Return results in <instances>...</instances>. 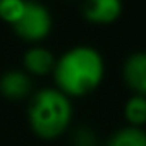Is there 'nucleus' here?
Here are the masks:
<instances>
[{"instance_id":"12","label":"nucleus","mask_w":146,"mask_h":146,"mask_svg":"<svg viewBox=\"0 0 146 146\" xmlns=\"http://www.w3.org/2000/svg\"><path fill=\"white\" fill-rule=\"evenodd\" d=\"M0 2H2V0H0Z\"/></svg>"},{"instance_id":"11","label":"nucleus","mask_w":146,"mask_h":146,"mask_svg":"<svg viewBox=\"0 0 146 146\" xmlns=\"http://www.w3.org/2000/svg\"><path fill=\"white\" fill-rule=\"evenodd\" d=\"M72 146H98V139L91 129L79 127L72 134Z\"/></svg>"},{"instance_id":"9","label":"nucleus","mask_w":146,"mask_h":146,"mask_svg":"<svg viewBox=\"0 0 146 146\" xmlns=\"http://www.w3.org/2000/svg\"><path fill=\"white\" fill-rule=\"evenodd\" d=\"M124 115L125 120L132 127H141L146 124V96L141 95H132L124 107Z\"/></svg>"},{"instance_id":"8","label":"nucleus","mask_w":146,"mask_h":146,"mask_svg":"<svg viewBox=\"0 0 146 146\" xmlns=\"http://www.w3.org/2000/svg\"><path fill=\"white\" fill-rule=\"evenodd\" d=\"M107 146H146V132L141 127H122L110 136Z\"/></svg>"},{"instance_id":"5","label":"nucleus","mask_w":146,"mask_h":146,"mask_svg":"<svg viewBox=\"0 0 146 146\" xmlns=\"http://www.w3.org/2000/svg\"><path fill=\"white\" fill-rule=\"evenodd\" d=\"M122 78L134 95L146 96V52L131 53L122 65Z\"/></svg>"},{"instance_id":"2","label":"nucleus","mask_w":146,"mask_h":146,"mask_svg":"<svg viewBox=\"0 0 146 146\" xmlns=\"http://www.w3.org/2000/svg\"><path fill=\"white\" fill-rule=\"evenodd\" d=\"M28 119L36 136H40L41 139H55L62 136L70 124V100L57 88L40 90L31 96Z\"/></svg>"},{"instance_id":"10","label":"nucleus","mask_w":146,"mask_h":146,"mask_svg":"<svg viewBox=\"0 0 146 146\" xmlns=\"http://www.w3.org/2000/svg\"><path fill=\"white\" fill-rule=\"evenodd\" d=\"M28 0H2L0 2V19L14 26L24 12Z\"/></svg>"},{"instance_id":"7","label":"nucleus","mask_w":146,"mask_h":146,"mask_svg":"<svg viewBox=\"0 0 146 146\" xmlns=\"http://www.w3.org/2000/svg\"><path fill=\"white\" fill-rule=\"evenodd\" d=\"M55 55L41 45H35L28 48L23 55V65L29 76H45L48 72H53L55 67Z\"/></svg>"},{"instance_id":"1","label":"nucleus","mask_w":146,"mask_h":146,"mask_svg":"<svg viewBox=\"0 0 146 146\" xmlns=\"http://www.w3.org/2000/svg\"><path fill=\"white\" fill-rule=\"evenodd\" d=\"M57 90L70 96L93 93L103 81L105 62L102 53L90 45H76L64 52L53 67Z\"/></svg>"},{"instance_id":"4","label":"nucleus","mask_w":146,"mask_h":146,"mask_svg":"<svg viewBox=\"0 0 146 146\" xmlns=\"http://www.w3.org/2000/svg\"><path fill=\"white\" fill-rule=\"evenodd\" d=\"M122 11V0H83V16L93 24H112Z\"/></svg>"},{"instance_id":"3","label":"nucleus","mask_w":146,"mask_h":146,"mask_svg":"<svg viewBox=\"0 0 146 146\" xmlns=\"http://www.w3.org/2000/svg\"><path fill=\"white\" fill-rule=\"evenodd\" d=\"M52 26L53 19L46 5L35 2V0H28L23 16L12 28L21 40L29 43H40L50 35Z\"/></svg>"},{"instance_id":"6","label":"nucleus","mask_w":146,"mask_h":146,"mask_svg":"<svg viewBox=\"0 0 146 146\" xmlns=\"http://www.w3.org/2000/svg\"><path fill=\"white\" fill-rule=\"evenodd\" d=\"M33 81L26 70L12 69L0 76V93L9 100H23L31 95Z\"/></svg>"}]
</instances>
